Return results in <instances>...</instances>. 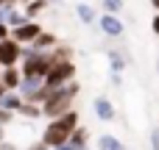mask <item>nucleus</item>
Instances as JSON below:
<instances>
[{
    "label": "nucleus",
    "mask_w": 159,
    "mask_h": 150,
    "mask_svg": "<svg viewBox=\"0 0 159 150\" xmlns=\"http://www.w3.org/2000/svg\"><path fill=\"white\" fill-rule=\"evenodd\" d=\"M17 3H22V6H25V3H28V0H17Z\"/></svg>",
    "instance_id": "72a5a7b5"
},
{
    "label": "nucleus",
    "mask_w": 159,
    "mask_h": 150,
    "mask_svg": "<svg viewBox=\"0 0 159 150\" xmlns=\"http://www.w3.org/2000/svg\"><path fill=\"white\" fill-rule=\"evenodd\" d=\"M20 53H22V45L17 39H11V36L0 39V67H17Z\"/></svg>",
    "instance_id": "39448f33"
},
{
    "label": "nucleus",
    "mask_w": 159,
    "mask_h": 150,
    "mask_svg": "<svg viewBox=\"0 0 159 150\" xmlns=\"http://www.w3.org/2000/svg\"><path fill=\"white\" fill-rule=\"evenodd\" d=\"M75 128H78V111H75V109H70V111H64L61 117H56V120H50V122H48V128L42 131V142H45L48 148L64 145Z\"/></svg>",
    "instance_id": "f03ea898"
},
{
    "label": "nucleus",
    "mask_w": 159,
    "mask_h": 150,
    "mask_svg": "<svg viewBox=\"0 0 159 150\" xmlns=\"http://www.w3.org/2000/svg\"><path fill=\"white\" fill-rule=\"evenodd\" d=\"M87 139H89L87 128H81V125H78V128H75V131L70 134V139H67V142H70V145H75L78 150H84V148H87Z\"/></svg>",
    "instance_id": "6ab92c4d"
},
{
    "label": "nucleus",
    "mask_w": 159,
    "mask_h": 150,
    "mask_svg": "<svg viewBox=\"0 0 159 150\" xmlns=\"http://www.w3.org/2000/svg\"><path fill=\"white\" fill-rule=\"evenodd\" d=\"M6 92H8V89H6V86H3V78H0V97H3V95H6Z\"/></svg>",
    "instance_id": "2f4dec72"
},
{
    "label": "nucleus",
    "mask_w": 159,
    "mask_h": 150,
    "mask_svg": "<svg viewBox=\"0 0 159 150\" xmlns=\"http://www.w3.org/2000/svg\"><path fill=\"white\" fill-rule=\"evenodd\" d=\"M56 45H59V39H56L50 31H45V28H42V33L31 42V47H34L36 53H48V50H50V47H56Z\"/></svg>",
    "instance_id": "9b49d317"
},
{
    "label": "nucleus",
    "mask_w": 159,
    "mask_h": 150,
    "mask_svg": "<svg viewBox=\"0 0 159 150\" xmlns=\"http://www.w3.org/2000/svg\"><path fill=\"white\" fill-rule=\"evenodd\" d=\"M109 81H112L115 86H120V84H123V78H120V72H112V75H109Z\"/></svg>",
    "instance_id": "393cba45"
},
{
    "label": "nucleus",
    "mask_w": 159,
    "mask_h": 150,
    "mask_svg": "<svg viewBox=\"0 0 159 150\" xmlns=\"http://www.w3.org/2000/svg\"><path fill=\"white\" fill-rule=\"evenodd\" d=\"M48 70H50V58H48V53H34V56L22 58V67H20L22 75H36V78H45Z\"/></svg>",
    "instance_id": "20e7f679"
},
{
    "label": "nucleus",
    "mask_w": 159,
    "mask_h": 150,
    "mask_svg": "<svg viewBox=\"0 0 159 150\" xmlns=\"http://www.w3.org/2000/svg\"><path fill=\"white\" fill-rule=\"evenodd\" d=\"M50 150H78V148L70 145V142H64V145H56V148H50Z\"/></svg>",
    "instance_id": "bb28decb"
},
{
    "label": "nucleus",
    "mask_w": 159,
    "mask_h": 150,
    "mask_svg": "<svg viewBox=\"0 0 159 150\" xmlns=\"http://www.w3.org/2000/svg\"><path fill=\"white\" fill-rule=\"evenodd\" d=\"M98 28H101V33L106 39H120L123 31H126V25H123V19L117 14H101L98 17Z\"/></svg>",
    "instance_id": "423d86ee"
},
{
    "label": "nucleus",
    "mask_w": 159,
    "mask_h": 150,
    "mask_svg": "<svg viewBox=\"0 0 159 150\" xmlns=\"http://www.w3.org/2000/svg\"><path fill=\"white\" fill-rule=\"evenodd\" d=\"M17 114H20V117H25V120H36V117H42V106L22 100V106L17 109Z\"/></svg>",
    "instance_id": "f3484780"
},
{
    "label": "nucleus",
    "mask_w": 159,
    "mask_h": 150,
    "mask_svg": "<svg viewBox=\"0 0 159 150\" xmlns=\"http://www.w3.org/2000/svg\"><path fill=\"white\" fill-rule=\"evenodd\" d=\"M151 6H154V11L159 14V0H151Z\"/></svg>",
    "instance_id": "473e14b6"
},
{
    "label": "nucleus",
    "mask_w": 159,
    "mask_h": 150,
    "mask_svg": "<svg viewBox=\"0 0 159 150\" xmlns=\"http://www.w3.org/2000/svg\"><path fill=\"white\" fill-rule=\"evenodd\" d=\"M75 14H78V19H81L84 25H92V22H95V8H92L89 3H75Z\"/></svg>",
    "instance_id": "dca6fc26"
},
{
    "label": "nucleus",
    "mask_w": 159,
    "mask_h": 150,
    "mask_svg": "<svg viewBox=\"0 0 159 150\" xmlns=\"http://www.w3.org/2000/svg\"><path fill=\"white\" fill-rule=\"evenodd\" d=\"M151 31H154V33H157V36H159V14H157V17H154V22H151Z\"/></svg>",
    "instance_id": "cd10ccee"
},
{
    "label": "nucleus",
    "mask_w": 159,
    "mask_h": 150,
    "mask_svg": "<svg viewBox=\"0 0 159 150\" xmlns=\"http://www.w3.org/2000/svg\"><path fill=\"white\" fill-rule=\"evenodd\" d=\"M106 58H109V72H123L126 64H129V53L126 50H117V47H109L106 50Z\"/></svg>",
    "instance_id": "9d476101"
},
{
    "label": "nucleus",
    "mask_w": 159,
    "mask_h": 150,
    "mask_svg": "<svg viewBox=\"0 0 159 150\" xmlns=\"http://www.w3.org/2000/svg\"><path fill=\"white\" fill-rule=\"evenodd\" d=\"M70 81H75V64H73V61L50 64V70H48V75H45V86L59 89V86H64V84H70Z\"/></svg>",
    "instance_id": "7ed1b4c3"
},
{
    "label": "nucleus",
    "mask_w": 159,
    "mask_h": 150,
    "mask_svg": "<svg viewBox=\"0 0 159 150\" xmlns=\"http://www.w3.org/2000/svg\"><path fill=\"white\" fill-rule=\"evenodd\" d=\"M42 84H45V78H36V75H22V81H20L17 92L22 95V100H31V97L42 89Z\"/></svg>",
    "instance_id": "1a4fd4ad"
},
{
    "label": "nucleus",
    "mask_w": 159,
    "mask_h": 150,
    "mask_svg": "<svg viewBox=\"0 0 159 150\" xmlns=\"http://www.w3.org/2000/svg\"><path fill=\"white\" fill-rule=\"evenodd\" d=\"M151 150H159V128L151 131Z\"/></svg>",
    "instance_id": "b1692460"
},
{
    "label": "nucleus",
    "mask_w": 159,
    "mask_h": 150,
    "mask_svg": "<svg viewBox=\"0 0 159 150\" xmlns=\"http://www.w3.org/2000/svg\"><path fill=\"white\" fill-rule=\"evenodd\" d=\"M0 6H17V0H0Z\"/></svg>",
    "instance_id": "c85d7f7f"
},
{
    "label": "nucleus",
    "mask_w": 159,
    "mask_h": 150,
    "mask_svg": "<svg viewBox=\"0 0 159 150\" xmlns=\"http://www.w3.org/2000/svg\"><path fill=\"white\" fill-rule=\"evenodd\" d=\"M64 0H48V6H61Z\"/></svg>",
    "instance_id": "7c9ffc66"
},
{
    "label": "nucleus",
    "mask_w": 159,
    "mask_h": 150,
    "mask_svg": "<svg viewBox=\"0 0 159 150\" xmlns=\"http://www.w3.org/2000/svg\"><path fill=\"white\" fill-rule=\"evenodd\" d=\"M123 0H101V8H103V14H120L123 11Z\"/></svg>",
    "instance_id": "412c9836"
},
{
    "label": "nucleus",
    "mask_w": 159,
    "mask_h": 150,
    "mask_svg": "<svg viewBox=\"0 0 159 150\" xmlns=\"http://www.w3.org/2000/svg\"><path fill=\"white\" fill-rule=\"evenodd\" d=\"M14 117H17L14 111H8V109H3V106H0V125H6V128H8V125L14 122Z\"/></svg>",
    "instance_id": "4be33fe9"
},
{
    "label": "nucleus",
    "mask_w": 159,
    "mask_h": 150,
    "mask_svg": "<svg viewBox=\"0 0 159 150\" xmlns=\"http://www.w3.org/2000/svg\"><path fill=\"white\" fill-rule=\"evenodd\" d=\"M92 111H95V117H98V120H103V122L117 120V109H115V103H112L106 95H98V97L92 100Z\"/></svg>",
    "instance_id": "6e6552de"
},
{
    "label": "nucleus",
    "mask_w": 159,
    "mask_h": 150,
    "mask_svg": "<svg viewBox=\"0 0 159 150\" xmlns=\"http://www.w3.org/2000/svg\"><path fill=\"white\" fill-rule=\"evenodd\" d=\"M98 150H126V145H123L117 136L103 134V136H98Z\"/></svg>",
    "instance_id": "2eb2a0df"
},
{
    "label": "nucleus",
    "mask_w": 159,
    "mask_h": 150,
    "mask_svg": "<svg viewBox=\"0 0 159 150\" xmlns=\"http://www.w3.org/2000/svg\"><path fill=\"white\" fill-rule=\"evenodd\" d=\"M78 92H81L78 81H70V84H64V86L53 89V92H50V97L42 103V117L56 120V117H61L64 111H70V109H73V100L78 97Z\"/></svg>",
    "instance_id": "f257e3e1"
},
{
    "label": "nucleus",
    "mask_w": 159,
    "mask_h": 150,
    "mask_svg": "<svg viewBox=\"0 0 159 150\" xmlns=\"http://www.w3.org/2000/svg\"><path fill=\"white\" fill-rule=\"evenodd\" d=\"M45 8H48V0H28L25 8H22V14H25L28 19H34V17H36L39 11H45Z\"/></svg>",
    "instance_id": "a211bd4d"
},
{
    "label": "nucleus",
    "mask_w": 159,
    "mask_h": 150,
    "mask_svg": "<svg viewBox=\"0 0 159 150\" xmlns=\"http://www.w3.org/2000/svg\"><path fill=\"white\" fill-rule=\"evenodd\" d=\"M48 58H50V64H59V61H73V47L59 42L56 47H50V50H48Z\"/></svg>",
    "instance_id": "ddd939ff"
},
{
    "label": "nucleus",
    "mask_w": 159,
    "mask_h": 150,
    "mask_svg": "<svg viewBox=\"0 0 159 150\" xmlns=\"http://www.w3.org/2000/svg\"><path fill=\"white\" fill-rule=\"evenodd\" d=\"M39 33H42V25H39L36 19H28V22H22L20 28H11V33H8V36H11V39H17L20 45H31Z\"/></svg>",
    "instance_id": "0eeeda50"
},
{
    "label": "nucleus",
    "mask_w": 159,
    "mask_h": 150,
    "mask_svg": "<svg viewBox=\"0 0 159 150\" xmlns=\"http://www.w3.org/2000/svg\"><path fill=\"white\" fill-rule=\"evenodd\" d=\"M0 106H3V109H8V111H14V114H17V109H20V106H22V95H20V92H17V89H8V92H6V95H3V97H0Z\"/></svg>",
    "instance_id": "4468645a"
},
{
    "label": "nucleus",
    "mask_w": 159,
    "mask_h": 150,
    "mask_svg": "<svg viewBox=\"0 0 159 150\" xmlns=\"http://www.w3.org/2000/svg\"><path fill=\"white\" fill-rule=\"evenodd\" d=\"M22 22H28V17L14 6V8H11V14H8V19H6V25H8V28H20Z\"/></svg>",
    "instance_id": "aec40b11"
},
{
    "label": "nucleus",
    "mask_w": 159,
    "mask_h": 150,
    "mask_svg": "<svg viewBox=\"0 0 159 150\" xmlns=\"http://www.w3.org/2000/svg\"><path fill=\"white\" fill-rule=\"evenodd\" d=\"M8 33H11V28H8V25H6V22H0V39H6V36H8Z\"/></svg>",
    "instance_id": "a878e982"
},
{
    "label": "nucleus",
    "mask_w": 159,
    "mask_h": 150,
    "mask_svg": "<svg viewBox=\"0 0 159 150\" xmlns=\"http://www.w3.org/2000/svg\"><path fill=\"white\" fill-rule=\"evenodd\" d=\"M6 139V125H0V142Z\"/></svg>",
    "instance_id": "c756f323"
},
{
    "label": "nucleus",
    "mask_w": 159,
    "mask_h": 150,
    "mask_svg": "<svg viewBox=\"0 0 159 150\" xmlns=\"http://www.w3.org/2000/svg\"><path fill=\"white\" fill-rule=\"evenodd\" d=\"M25 150H50V148H48L42 139H36V142H28V148H25Z\"/></svg>",
    "instance_id": "5701e85b"
},
{
    "label": "nucleus",
    "mask_w": 159,
    "mask_h": 150,
    "mask_svg": "<svg viewBox=\"0 0 159 150\" xmlns=\"http://www.w3.org/2000/svg\"><path fill=\"white\" fill-rule=\"evenodd\" d=\"M0 78H3L6 89H17L22 81V72H20V67H0Z\"/></svg>",
    "instance_id": "f8f14e48"
}]
</instances>
